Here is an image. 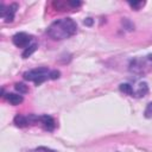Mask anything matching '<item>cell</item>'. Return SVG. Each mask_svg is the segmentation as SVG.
<instances>
[{"mask_svg":"<svg viewBox=\"0 0 152 152\" xmlns=\"http://www.w3.org/2000/svg\"><path fill=\"white\" fill-rule=\"evenodd\" d=\"M77 31V24L71 18L57 19L50 24L46 33L53 40H63L72 37Z\"/></svg>","mask_w":152,"mask_h":152,"instance_id":"obj_1","label":"cell"},{"mask_svg":"<svg viewBox=\"0 0 152 152\" xmlns=\"http://www.w3.org/2000/svg\"><path fill=\"white\" fill-rule=\"evenodd\" d=\"M61 72L58 70H49L48 68H37L24 74V78L36 83L37 86L42 84L48 80H56L58 78Z\"/></svg>","mask_w":152,"mask_h":152,"instance_id":"obj_2","label":"cell"},{"mask_svg":"<svg viewBox=\"0 0 152 152\" xmlns=\"http://www.w3.org/2000/svg\"><path fill=\"white\" fill-rule=\"evenodd\" d=\"M12 42L15 46L18 48H23V49H26L27 46L31 45V42H32V36L25 33V32H18L13 36L12 38Z\"/></svg>","mask_w":152,"mask_h":152,"instance_id":"obj_3","label":"cell"},{"mask_svg":"<svg viewBox=\"0 0 152 152\" xmlns=\"http://www.w3.org/2000/svg\"><path fill=\"white\" fill-rule=\"evenodd\" d=\"M18 10V5L17 4H11L8 6L1 5V11H0V17L6 21V23H11L14 19L15 12Z\"/></svg>","mask_w":152,"mask_h":152,"instance_id":"obj_4","label":"cell"},{"mask_svg":"<svg viewBox=\"0 0 152 152\" xmlns=\"http://www.w3.org/2000/svg\"><path fill=\"white\" fill-rule=\"evenodd\" d=\"M13 121H14L15 126H18V127H25V126H28L30 124L34 122V116H33L32 114H31V115H27V116L18 114V115L14 118Z\"/></svg>","mask_w":152,"mask_h":152,"instance_id":"obj_5","label":"cell"},{"mask_svg":"<svg viewBox=\"0 0 152 152\" xmlns=\"http://www.w3.org/2000/svg\"><path fill=\"white\" fill-rule=\"evenodd\" d=\"M39 122L43 124V126L48 129V131H53L55 127H56V122L55 120L50 116V115H40L39 116Z\"/></svg>","mask_w":152,"mask_h":152,"instance_id":"obj_6","label":"cell"},{"mask_svg":"<svg viewBox=\"0 0 152 152\" xmlns=\"http://www.w3.org/2000/svg\"><path fill=\"white\" fill-rule=\"evenodd\" d=\"M5 97H6V100L11 103V104H13V106H17V104H19V103H21L23 102V96H21V94H13V93H8L7 95H4Z\"/></svg>","mask_w":152,"mask_h":152,"instance_id":"obj_7","label":"cell"},{"mask_svg":"<svg viewBox=\"0 0 152 152\" xmlns=\"http://www.w3.org/2000/svg\"><path fill=\"white\" fill-rule=\"evenodd\" d=\"M119 89H120L122 93L127 94V95H131V96H133V95H134L133 88H132V86H131L129 83H121V84H120V87H119Z\"/></svg>","mask_w":152,"mask_h":152,"instance_id":"obj_8","label":"cell"},{"mask_svg":"<svg viewBox=\"0 0 152 152\" xmlns=\"http://www.w3.org/2000/svg\"><path fill=\"white\" fill-rule=\"evenodd\" d=\"M147 91H148V87H147V84L144 82V83H140V84H139L138 90L134 91V95H135V96H144L145 94H147Z\"/></svg>","mask_w":152,"mask_h":152,"instance_id":"obj_9","label":"cell"},{"mask_svg":"<svg viewBox=\"0 0 152 152\" xmlns=\"http://www.w3.org/2000/svg\"><path fill=\"white\" fill-rule=\"evenodd\" d=\"M36 50H37V44H36V43H33V44H31L30 46H27V48L24 50V52H23V57H24V58L30 57V56H31Z\"/></svg>","mask_w":152,"mask_h":152,"instance_id":"obj_10","label":"cell"},{"mask_svg":"<svg viewBox=\"0 0 152 152\" xmlns=\"http://www.w3.org/2000/svg\"><path fill=\"white\" fill-rule=\"evenodd\" d=\"M15 89L19 91V94H25V93H27V87L25 86V84H23V83H17L15 84Z\"/></svg>","mask_w":152,"mask_h":152,"instance_id":"obj_11","label":"cell"},{"mask_svg":"<svg viewBox=\"0 0 152 152\" xmlns=\"http://www.w3.org/2000/svg\"><path fill=\"white\" fill-rule=\"evenodd\" d=\"M30 152H57L55 150H51L49 147H44V146H40V147H37L34 150H31Z\"/></svg>","mask_w":152,"mask_h":152,"instance_id":"obj_12","label":"cell"},{"mask_svg":"<svg viewBox=\"0 0 152 152\" xmlns=\"http://www.w3.org/2000/svg\"><path fill=\"white\" fill-rule=\"evenodd\" d=\"M145 116L146 118H152V102H150L145 109Z\"/></svg>","mask_w":152,"mask_h":152,"instance_id":"obj_13","label":"cell"},{"mask_svg":"<svg viewBox=\"0 0 152 152\" xmlns=\"http://www.w3.org/2000/svg\"><path fill=\"white\" fill-rule=\"evenodd\" d=\"M144 4L145 2H142V1H139V2H129V6L132 8H134V10H139V7L140 6H144Z\"/></svg>","mask_w":152,"mask_h":152,"instance_id":"obj_14","label":"cell"},{"mask_svg":"<svg viewBox=\"0 0 152 152\" xmlns=\"http://www.w3.org/2000/svg\"><path fill=\"white\" fill-rule=\"evenodd\" d=\"M91 23H93V20H91L90 18H88V20H87V21H84V24H88V25H91Z\"/></svg>","mask_w":152,"mask_h":152,"instance_id":"obj_15","label":"cell"}]
</instances>
